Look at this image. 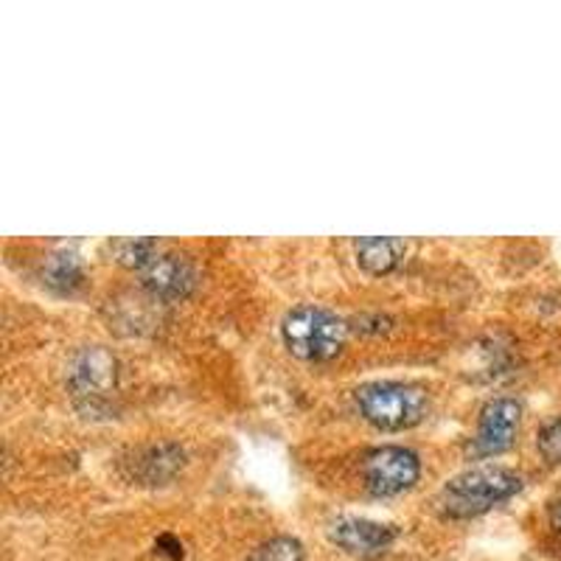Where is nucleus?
Returning a JSON list of instances; mask_svg holds the SVG:
<instances>
[{"label":"nucleus","instance_id":"6","mask_svg":"<svg viewBox=\"0 0 561 561\" xmlns=\"http://www.w3.org/2000/svg\"><path fill=\"white\" fill-rule=\"evenodd\" d=\"M140 284L160 300H183L197 284L192 264L172 253H158L140 270Z\"/></svg>","mask_w":561,"mask_h":561},{"label":"nucleus","instance_id":"14","mask_svg":"<svg viewBox=\"0 0 561 561\" xmlns=\"http://www.w3.org/2000/svg\"><path fill=\"white\" fill-rule=\"evenodd\" d=\"M553 525L561 530V503L553 508Z\"/></svg>","mask_w":561,"mask_h":561},{"label":"nucleus","instance_id":"7","mask_svg":"<svg viewBox=\"0 0 561 561\" xmlns=\"http://www.w3.org/2000/svg\"><path fill=\"white\" fill-rule=\"evenodd\" d=\"M329 536H332V542L337 548L348 550L354 556H379L396 542V528L374 523V519L340 517L329 528Z\"/></svg>","mask_w":561,"mask_h":561},{"label":"nucleus","instance_id":"2","mask_svg":"<svg viewBox=\"0 0 561 561\" xmlns=\"http://www.w3.org/2000/svg\"><path fill=\"white\" fill-rule=\"evenodd\" d=\"M280 334L295 357L309 359V363H325V359L337 357L345 345L348 325L329 309L307 304V307H295L293 312H287L280 323Z\"/></svg>","mask_w":561,"mask_h":561},{"label":"nucleus","instance_id":"10","mask_svg":"<svg viewBox=\"0 0 561 561\" xmlns=\"http://www.w3.org/2000/svg\"><path fill=\"white\" fill-rule=\"evenodd\" d=\"M45 280L57 287L59 293H70V289H77L82 284V262H79V255L68 253H54L45 264Z\"/></svg>","mask_w":561,"mask_h":561},{"label":"nucleus","instance_id":"1","mask_svg":"<svg viewBox=\"0 0 561 561\" xmlns=\"http://www.w3.org/2000/svg\"><path fill=\"white\" fill-rule=\"evenodd\" d=\"M519 489H523V480L517 472L503 466H474L449 480L440 505L455 519L480 517L494 505L514 497Z\"/></svg>","mask_w":561,"mask_h":561},{"label":"nucleus","instance_id":"13","mask_svg":"<svg viewBox=\"0 0 561 561\" xmlns=\"http://www.w3.org/2000/svg\"><path fill=\"white\" fill-rule=\"evenodd\" d=\"M158 548H160V553H169L172 559H183V545H180L174 536H169V534L160 536Z\"/></svg>","mask_w":561,"mask_h":561},{"label":"nucleus","instance_id":"8","mask_svg":"<svg viewBox=\"0 0 561 561\" xmlns=\"http://www.w3.org/2000/svg\"><path fill=\"white\" fill-rule=\"evenodd\" d=\"M70 382L82 393H99L110 388L115 382V359L102 348L82 351L77 363L70 365Z\"/></svg>","mask_w":561,"mask_h":561},{"label":"nucleus","instance_id":"9","mask_svg":"<svg viewBox=\"0 0 561 561\" xmlns=\"http://www.w3.org/2000/svg\"><path fill=\"white\" fill-rule=\"evenodd\" d=\"M357 250V262L365 273L370 275H385L399 264L404 253V244L399 239L388 237H365L354 244Z\"/></svg>","mask_w":561,"mask_h":561},{"label":"nucleus","instance_id":"12","mask_svg":"<svg viewBox=\"0 0 561 561\" xmlns=\"http://www.w3.org/2000/svg\"><path fill=\"white\" fill-rule=\"evenodd\" d=\"M536 444H539V453L548 463H561V415L545 424Z\"/></svg>","mask_w":561,"mask_h":561},{"label":"nucleus","instance_id":"11","mask_svg":"<svg viewBox=\"0 0 561 561\" xmlns=\"http://www.w3.org/2000/svg\"><path fill=\"white\" fill-rule=\"evenodd\" d=\"M304 545L293 536H273L270 542H262L253 553L248 556V561H304Z\"/></svg>","mask_w":561,"mask_h":561},{"label":"nucleus","instance_id":"5","mask_svg":"<svg viewBox=\"0 0 561 561\" xmlns=\"http://www.w3.org/2000/svg\"><path fill=\"white\" fill-rule=\"evenodd\" d=\"M519 419H523V408L517 399H491L483 410H480L478 433L472 438V455L474 458H494V455L505 453L514 444V435L519 430Z\"/></svg>","mask_w":561,"mask_h":561},{"label":"nucleus","instance_id":"3","mask_svg":"<svg viewBox=\"0 0 561 561\" xmlns=\"http://www.w3.org/2000/svg\"><path fill=\"white\" fill-rule=\"evenodd\" d=\"M359 415L379 430H408L424 419L427 393L408 382H368L354 393Z\"/></svg>","mask_w":561,"mask_h":561},{"label":"nucleus","instance_id":"4","mask_svg":"<svg viewBox=\"0 0 561 561\" xmlns=\"http://www.w3.org/2000/svg\"><path fill=\"white\" fill-rule=\"evenodd\" d=\"M363 478L370 494L377 497H396L413 489L421 478V460L408 447H379L365 455Z\"/></svg>","mask_w":561,"mask_h":561}]
</instances>
